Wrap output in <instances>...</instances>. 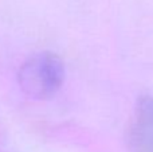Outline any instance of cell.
<instances>
[{"label":"cell","mask_w":153,"mask_h":152,"mask_svg":"<svg viewBox=\"0 0 153 152\" xmlns=\"http://www.w3.org/2000/svg\"><path fill=\"white\" fill-rule=\"evenodd\" d=\"M133 143L137 152H153V98L149 96L141 97L136 105Z\"/></svg>","instance_id":"obj_2"},{"label":"cell","mask_w":153,"mask_h":152,"mask_svg":"<svg viewBox=\"0 0 153 152\" xmlns=\"http://www.w3.org/2000/svg\"><path fill=\"white\" fill-rule=\"evenodd\" d=\"M66 78L65 63L54 53H38L30 57L18 73L19 86L34 100H47L56 94Z\"/></svg>","instance_id":"obj_1"}]
</instances>
